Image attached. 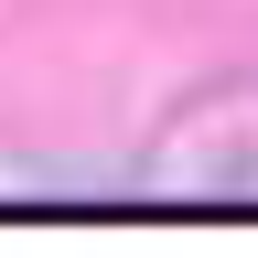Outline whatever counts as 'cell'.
I'll use <instances>...</instances> for the list:
<instances>
[{
  "instance_id": "1",
  "label": "cell",
  "mask_w": 258,
  "mask_h": 258,
  "mask_svg": "<svg viewBox=\"0 0 258 258\" xmlns=\"http://www.w3.org/2000/svg\"><path fill=\"white\" fill-rule=\"evenodd\" d=\"M140 183H151V194H215V205L258 194V86H215V97H194V108L151 140Z\"/></svg>"
}]
</instances>
